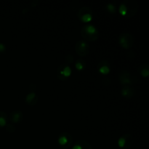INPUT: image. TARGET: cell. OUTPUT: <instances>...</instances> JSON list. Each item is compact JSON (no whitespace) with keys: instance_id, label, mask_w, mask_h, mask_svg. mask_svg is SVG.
<instances>
[{"instance_id":"obj_13","label":"cell","mask_w":149,"mask_h":149,"mask_svg":"<svg viewBox=\"0 0 149 149\" xmlns=\"http://www.w3.org/2000/svg\"><path fill=\"white\" fill-rule=\"evenodd\" d=\"M121 93H122V95L126 97H132L135 95V91L132 87L127 85L122 87V90H121Z\"/></svg>"},{"instance_id":"obj_14","label":"cell","mask_w":149,"mask_h":149,"mask_svg":"<svg viewBox=\"0 0 149 149\" xmlns=\"http://www.w3.org/2000/svg\"><path fill=\"white\" fill-rule=\"evenodd\" d=\"M139 72L143 77H148L149 75V66L147 63L142 64L138 68Z\"/></svg>"},{"instance_id":"obj_16","label":"cell","mask_w":149,"mask_h":149,"mask_svg":"<svg viewBox=\"0 0 149 149\" xmlns=\"http://www.w3.org/2000/svg\"><path fill=\"white\" fill-rule=\"evenodd\" d=\"M75 67L77 70H79V71H82V70H84L86 67L85 61L81 59V58L78 59L75 63Z\"/></svg>"},{"instance_id":"obj_6","label":"cell","mask_w":149,"mask_h":149,"mask_svg":"<svg viewBox=\"0 0 149 149\" xmlns=\"http://www.w3.org/2000/svg\"><path fill=\"white\" fill-rule=\"evenodd\" d=\"M75 49L77 53L79 56H86L87 55H88L89 52H90V45L87 41L79 40L76 44Z\"/></svg>"},{"instance_id":"obj_1","label":"cell","mask_w":149,"mask_h":149,"mask_svg":"<svg viewBox=\"0 0 149 149\" xmlns=\"http://www.w3.org/2000/svg\"><path fill=\"white\" fill-rule=\"evenodd\" d=\"M138 10V4L135 0H125L119 5V13L124 17H131Z\"/></svg>"},{"instance_id":"obj_5","label":"cell","mask_w":149,"mask_h":149,"mask_svg":"<svg viewBox=\"0 0 149 149\" xmlns=\"http://www.w3.org/2000/svg\"><path fill=\"white\" fill-rule=\"evenodd\" d=\"M58 143L63 148L67 149L69 148L73 143V138L71 134L66 132H63L58 137Z\"/></svg>"},{"instance_id":"obj_20","label":"cell","mask_w":149,"mask_h":149,"mask_svg":"<svg viewBox=\"0 0 149 149\" xmlns=\"http://www.w3.org/2000/svg\"><path fill=\"white\" fill-rule=\"evenodd\" d=\"M65 64L68 65L70 63H72L73 61H74V57L71 55H68L65 58Z\"/></svg>"},{"instance_id":"obj_15","label":"cell","mask_w":149,"mask_h":149,"mask_svg":"<svg viewBox=\"0 0 149 149\" xmlns=\"http://www.w3.org/2000/svg\"><path fill=\"white\" fill-rule=\"evenodd\" d=\"M8 121V116L7 113L4 111H0V128L6 126Z\"/></svg>"},{"instance_id":"obj_18","label":"cell","mask_w":149,"mask_h":149,"mask_svg":"<svg viewBox=\"0 0 149 149\" xmlns=\"http://www.w3.org/2000/svg\"><path fill=\"white\" fill-rule=\"evenodd\" d=\"M106 9L111 13H115L116 12V6L113 3H109L106 4Z\"/></svg>"},{"instance_id":"obj_2","label":"cell","mask_w":149,"mask_h":149,"mask_svg":"<svg viewBox=\"0 0 149 149\" xmlns=\"http://www.w3.org/2000/svg\"><path fill=\"white\" fill-rule=\"evenodd\" d=\"M81 34L85 40L90 42L96 40L99 36L97 28L92 24L84 25L81 29Z\"/></svg>"},{"instance_id":"obj_12","label":"cell","mask_w":149,"mask_h":149,"mask_svg":"<svg viewBox=\"0 0 149 149\" xmlns=\"http://www.w3.org/2000/svg\"><path fill=\"white\" fill-rule=\"evenodd\" d=\"M97 68H98L99 72L103 74H108L110 72V63L108 61L103 60L100 61L97 65Z\"/></svg>"},{"instance_id":"obj_21","label":"cell","mask_w":149,"mask_h":149,"mask_svg":"<svg viewBox=\"0 0 149 149\" xmlns=\"http://www.w3.org/2000/svg\"><path fill=\"white\" fill-rule=\"evenodd\" d=\"M6 50V46L4 44L0 42V52H4Z\"/></svg>"},{"instance_id":"obj_3","label":"cell","mask_w":149,"mask_h":149,"mask_svg":"<svg viewBox=\"0 0 149 149\" xmlns=\"http://www.w3.org/2000/svg\"><path fill=\"white\" fill-rule=\"evenodd\" d=\"M77 16L79 19L84 23H89L93 19V11L90 7L84 6L78 10Z\"/></svg>"},{"instance_id":"obj_9","label":"cell","mask_w":149,"mask_h":149,"mask_svg":"<svg viewBox=\"0 0 149 149\" xmlns=\"http://www.w3.org/2000/svg\"><path fill=\"white\" fill-rule=\"evenodd\" d=\"M132 142V136L129 134H126V135H123V136L120 137L118 141V144L119 146L122 148H128L130 147L131 144Z\"/></svg>"},{"instance_id":"obj_8","label":"cell","mask_w":149,"mask_h":149,"mask_svg":"<svg viewBox=\"0 0 149 149\" xmlns=\"http://www.w3.org/2000/svg\"><path fill=\"white\" fill-rule=\"evenodd\" d=\"M119 79L121 84L125 86H129V84H131L132 83V76L127 71H125V70H122L119 73Z\"/></svg>"},{"instance_id":"obj_4","label":"cell","mask_w":149,"mask_h":149,"mask_svg":"<svg viewBox=\"0 0 149 149\" xmlns=\"http://www.w3.org/2000/svg\"><path fill=\"white\" fill-rule=\"evenodd\" d=\"M119 42L123 48L129 49L133 45V36L130 33H122L119 37Z\"/></svg>"},{"instance_id":"obj_7","label":"cell","mask_w":149,"mask_h":149,"mask_svg":"<svg viewBox=\"0 0 149 149\" xmlns=\"http://www.w3.org/2000/svg\"><path fill=\"white\" fill-rule=\"evenodd\" d=\"M58 77L61 79H65L69 77L71 74V68L69 65L64 63L62 64L58 68Z\"/></svg>"},{"instance_id":"obj_10","label":"cell","mask_w":149,"mask_h":149,"mask_svg":"<svg viewBox=\"0 0 149 149\" xmlns=\"http://www.w3.org/2000/svg\"><path fill=\"white\" fill-rule=\"evenodd\" d=\"M23 118V113L20 110H15L12 111L10 114V122L13 123H20L22 122Z\"/></svg>"},{"instance_id":"obj_19","label":"cell","mask_w":149,"mask_h":149,"mask_svg":"<svg viewBox=\"0 0 149 149\" xmlns=\"http://www.w3.org/2000/svg\"><path fill=\"white\" fill-rule=\"evenodd\" d=\"M6 129H7V130L9 132H10V133H13V132H14L15 131V127L13 125L9 123H7V125H6Z\"/></svg>"},{"instance_id":"obj_11","label":"cell","mask_w":149,"mask_h":149,"mask_svg":"<svg viewBox=\"0 0 149 149\" xmlns=\"http://www.w3.org/2000/svg\"><path fill=\"white\" fill-rule=\"evenodd\" d=\"M39 100V96L35 93V91H31L28 93L25 98V101L29 106H34L36 104Z\"/></svg>"},{"instance_id":"obj_22","label":"cell","mask_w":149,"mask_h":149,"mask_svg":"<svg viewBox=\"0 0 149 149\" xmlns=\"http://www.w3.org/2000/svg\"><path fill=\"white\" fill-rule=\"evenodd\" d=\"M72 149H81V146H80L79 143L77 141V142L75 143V144H74V146H73Z\"/></svg>"},{"instance_id":"obj_17","label":"cell","mask_w":149,"mask_h":149,"mask_svg":"<svg viewBox=\"0 0 149 149\" xmlns=\"http://www.w3.org/2000/svg\"><path fill=\"white\" fill-rule=\"evenodd\" d=\"M77 142L81 146V149H93L91 145L85 140H79V141H77Z\"/></svg>"}]
</instances>
